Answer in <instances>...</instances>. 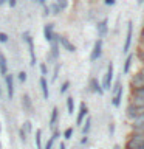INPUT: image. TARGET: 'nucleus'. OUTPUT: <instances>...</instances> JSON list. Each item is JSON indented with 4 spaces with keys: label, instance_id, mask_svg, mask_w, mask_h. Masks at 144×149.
I'll use <instances>...</instances> for the list:
<instances>
[{
    "label": "nucleus",
    "instance_id": "f257e3e1",
    "mask_svg": "<svg viewBox=\"0 0 144 149\" xmlns=\"http://www.w3.org/2000/svg\"><path fill=\"white\" fill-rule=\"evenodd\" d=\"M113 62L109 64V67H107V72L104 74V79H102V90H110L111 88V82H113Z\"/></svg>",
    "mask_w": 144,
    "mask_h": 149
},
{
    "label": "nucleus",
    "instance_id": "f03ea898",
    "mask_svg": "<svg viewBox=\"0 0 144 149\" xmlns=\"http://www.w3.org/2000/svg\"><path fill=\"white\" fill-rule=\"evenodd\" d=\"M132 37H133V22L130 20L127 23V31H125V40H124V45H123V53H129L130 50V45H132Z\"/></svg>",
    "mask_w": 144,
    "mask_h": 149
},
{
    "label": "nucleus",
    "instance_id": "7ed1b4c3",
    "mask_svg": "<svg viewBox=\"0 0 144 149\" xmlns=\"http://www.w3.org/2000/svg\"><path fill=\"white\" fill-rule=\"evenodd\" d=\"M59 36L57 33H54L53 34V40H51V53L48 56V59L50 61H57L59 59Z\"/></svg>",
    "mask_w": 144,
    "mask_h": 149
},
{
    "label": "nucleus",
    "instance_id": "20e7f679",
    "mask_svg": "<svg viewBox=\"0 0 144 149\" xmlns=\"http://www.w3.org/2000/svg\"><path fill=\"white\" fill-rule=\"evenodd\" d=\"M102 39H98L95 42V45H93V50H91V54H90V61L91 62H95V61H98L102 56Z\"/></svg>",
    "mask_w": 144,
    "mask_h": 149
},
{
    "label": "nucleus",
    "instance_id": "39448f33",
    "mask_svg": "<svg viewBox=\"0 0 144 149\" xmlns=\"http://www.w3.org/2000/svg\"><path fill=\"white\" fill-rule=\"evenodd\" d=\"M23 37H25L26 44H28V48H30V56H31V65H36V51H34V40L33 37L28 34V33H23Z\"/></svg>",
    "mask_w": 144,
    "mask_h": 149
},
{
    "label": "nucleus",
    "instance_id": "423d86ee",
    "mask_svg": "<svg viewBox=\"0 0 144 149\" xmlns=\"http://www.w3.org/2000/svg\"><path fill=\"white\" fill-rule=\"evenodd\" d=\"M130 87L132 90H136V88H143L144 87V78L139 73H135L132 78H130Z\"/></svg>",
    "mask_w": 144,
    "mask_h": 149
},
{
    "label": "nucleus",
    "instance_id": "0eeeda50",
    "mask_svg": "<svg viewBox=\"0 0 144 149\" xmlns=\"http://www.w3.org/2000/svg\"><path fill=\"white\" fill-rule=\"evenodd\" d=\"M96 30H98V36H99V39H102V37L107 34V31H109V19H102L101 22H98Z\"/></svg>",
    "mask_w": 144,
    "mask_h": 149
},
{
    "label": "nucleus",
    "instance_id": "6e6552de",
    "mask_svg": "<svg viewBox=\"0 0 144 149\" xmlns=\"http://www.w3.org/2000/svg\"><path fill=\"white\" fill-rule=\"evenodd\" d=\"M141 113H144V110L143 109H138V107H133L132 104H129L127 106V109H125V115H127V118L129 120H135L138 115H141Z\"/></svg>",
    "mask_w": 144,
    "mask_h": 149
},
{
    "label": "nucleus",
    "instance_id": "1a4fd4ad",
    "mask_svg": "<svg viewBox=\"0 0 144 149\" xmlns=\"http://www.w3.org/2000/svg\"><path fill=\"white\" fill-rule=\"evenodd\" d=\"M88 115V107L85 102H81V107H79V112H78V116H76V124L81 126L84 123V118Z\"/></svg>",
    "mask_w": 144,
    "mask_h": 149
},
{
    "label": "nucleus",
    "instance_id": "9d476101",
    "mask_svg": "<svg viewBox=\"0 0 144 149\" xmlns=\"http://www.w3.org/2000/svg\"><path fill=\"white\" fill-rule=\"evenodd\" d=\"M5 84H6V93H8V98H12L14 96V78L12 74H6L5 76Z\"/></svg>",
    "mask_w": 144,
    "mask_h": 149
},
{
    "label": "nucleus",
    "instance_id": "9b49d317",
    "mask_svg": "<svg viewBox=\"0 0 144 149\" xmlns=\"http://www.w3.org/2000/svg\"><path fill=\"white\" fill-rule=\"evenodd\" d=\"M123 93H124L123 86H119V87L113 92V100H111V104H113L115 107H119V106H121V101H123Z\"/></svg>",
    "mask_w": 144,
    "mask_h": 149
},
{
    "label": "nucleus",
    "instance_id": "f8f14e48",
    "mask_svg": "<svg viewBox=\"0 0 144 149\" xmlns=\"http://www.w3.org/2000/svg\"><path fill=\"white\" fill-rule=\"evenodd\" d=\"M59 45H62L67 51H70V53H74V51H76V47H74L71 42H70L68 37H65V36H59Z\"/></svg>",
    "mask_w": 144,
    "mask_h": 149
},
{
    "label": "nucleus",
    "instance_id": "ddd939ff",
    "mask_svg": "<svg viewBox=\"0 0 144 149\" xmlns=\"http://www.w3.org/2000/svg\"><path fill=\"white\" fill-rule=\"evenodd\" d=\"M39 84H40V90H42V95H44L45 100L50 98V90H48V81H46L45 76H40L39 79Z\"/></svg>",
    "mask_w": 144,
    "mask_h": 149
},
{
    "label": "nucleus",
    "instance_id": "4468645a",
    "mask_svg": "<svg viewBox=\"0 0 144 149\" xmlns=\"http://www.w3.org/2000/svg\"><path fill=\"white\" fill-rule=\"evenodd\" d=\"M90 90L98 93V95H104V90H102V86L99 84V81H98L96 78H91L90 79Z\"/></svg>",
    "mask_w": 144,
    "mask_h": 149
},
{
    "label": "nucleus",
    "instance_id": "2eb2a0df",
    "mask_svg": "<svg viewBox=\"0 0 144 149\" xmlns=\"http://www.w3.org/2000/svg\"><path fill=\"white\" fill-rule=\"evenodd\" d=\"M22 102H23V109H25L28 113H33L34 112V107H33V102H31V98L28 93H25V95L22 96Z\"/></svg>",
    "mask_w": 144,
    "mask_h": 149
},
{
    "label": "nucleus",
    "instance_id": "dca6fc26",
    "mask_svg": "<svg viewBox=\"0 0 144 149\" xmlns=\"http://www.w3.org/2000/svg\"><path fill=\"white\" fill-rule=\"evenodd\" d=\"M53 34H54V25L53 23H48V25H45L44 26V36H45V39L51 42L53 40Z\"/></svg>",
    "mask_w": 144,
    "mask_h": 149
},
{
    "label": "nucleus",
    "instance_id": "f3484780",
    "mask_svg": "<svg viewBox=\"0 0 144 149\" xmlns=\"http://www.w3.org/2000/svg\"><path fill=\"white\" fill-rule=\"evenodd\" d=\"M133 107H138V109H143L144 110V98H139V96H132L130 95V102Z\"/></svg>",
    "mask_w": 144,
    "mask_h": 149
},
{
    "label": "nucleus",
    "instance_id": "a211bd4d",
    "mask_svg": "<svg viewBox=\"0 0 144 149\" xmlns=\"http://www.w3.org/2000/svg\"><path fill=\"white\" fill-rule=\"evenodd\" d=\"M57 118H59V109L57 107H53V110H51V116H50V127L54 130V126L57 123Z\"/></svg>",
    "mask_w": 144,
    "mask_h": 149
},
{
    "label": "nucleus",
    "instance_id": "6ab92c4d",
    "mask_svg": "<svg viewBox=\"0 0 144 149\" xmlns=\"http://www.w3.org/2000/svg\"><path fill=\"white\" fill-rule=\"evenodd\" d=\"M0 74L5 78L8 74V64H6V58L0 53Z\"/></svg>",
    "mask_w": 144,
    "mask_h": 149
},
{
    "label": "nucleus",
    "instance_id": "aec40b11",
    "mask_svg": "<svg viewBox=\"0 0 144 149\" xmlns=\"http://www.w3.org/2000/svg\"><path fill=\"white\" fill-rule=\"evenodd\" d=\"M133 58H135V54H127V58H125V61H124V67H123V73H124V74H127V73H129Z\"/></svg>",
    "mask_w": 144,
    "mask_h": 149
},
{
    "label": "nucleus",
    "instance_id": "412c9836",
    "mask_svg": "<svg viewBox=\"0 0 144 149\" xmlns=\"http://www.w3.org/2000/svg\"><path fill=\"white\" fill-rule=\"evenodd\" d=\"M125 149H144V143H138V141L127 140V141H125Z\"/></svg>",
    "mask_w": 144,
    "mask_h": 149
},
{
    "label": "nucleus",
    "instance_id": "4be33fe9",
    "mask_svg": "<svg viewBox=\"0 0 144 149\" xmlns=\"http://www.w3.org/2000/svg\"><path fill=\"white\" fill-rule=\"evenodd\" d=\"M59 135H60L59 130H54V134L51 135V138L48 140V141H46V144H45V148H44V149H53V144H54L56 140L59 138Z\"/></svg>",
    "mask_w": 144,
    "mask_h": 149
},
{
    "label": "nucleus",
    "instance_id": "5701e85b",
    "mask_svg": "<svg viewBox=\"0 0 144 149\" xmlns=\"http://www.w3.org/2000/svg\"><path fill=\"white\" fill-rule=\"evenodd\" d=\"M34 141H36V149H42V130L37 129L34 134Z\"/></svg>",
    "mask_w": 144,
    "mask_h": 149
},
{
    "label": "nucleus",
    "instance_id": "b1692460",
    "mask_svg": "<svg viewBox=\"0 0 144 149\" xmlns=\"http://www.w3.org/2000/svg\"><path fill=\"white\" fill-rule=\"evenodd\" d=\"M90 129H91V118H90V116H87L85 123H84V126H82V135H88Z\"/></svg>",
    "mask_w": 144,
    "mask_h": 149
},
{
    "label": "nucleus",
    "instance_id": "393cba45",
    "mask_svg": "<svg viewBox=\"0 0 144 149\" xmlns=\"http://www.w3.org/2000/svg\"><path fill=\"white\" fill-rule=\"evenodd\" d=\"M127 140H132V141H138V143H144V135L143 134H130Z\"/></svg>",
    "mask_w": 144,
    "mask_h": 149
},
{
    "label": "nucleus",
    "instance_id": "a878e982",
    "mask_svg": "<svg viewBox=\"0 0 144 149\" xmlns=\"http://www.w3.org/2000/svg\"><path fill=\"white\" fill-rule=\"evenodd\" d=\"M67 110H68L70 115L74 113V100H73V96H68L67 98Z\"/></svg>",
    "mask_w": 144,
    "mask_h": 149
},
{
    "label": "nucleus",
    "instance_id": "bb28decb",
    "mask_svg": "<svg viewBox=\"0 0 144 149\" xmlns=\"http://www.w3.org/2000/svg\"><path fill=\"white\" fill-rule=\"evenodd\" d=\"M136 56H138V59L141 61V64H143V67H144V47H143V45H139V44H138V51H136Z\"/></svg>",
    "mask_w": 144,
    "mask_h": 149
},
{
    "label": "nucleus",
    "instance_id": "cd10ccee",
    "mask_svg": "<svg viewBox=\"0 0 144 149\" xmlns=\"http://www.w3.org/2000/svg\"><path fill=\"white\" fill-rule=\"evenodd\" d=\"M141 124H144V113L138 115L136 118L132 121V124H130V126H141Z\"/></svg>",
    "mask_w": 144,
    "mask_h": 149
},
{
    "label": "nucleus",
    "instance_id": "c85d7f7f",
    "mask_svg": "<svg viewBox=\"0 0 144 149\" xmlns=\"http://www.w3.org/2000/svg\"><path fill=\"white\" fill-rule=\"evenodd\" d=\"M22 129L25 130V134H26V135H30V134H31V130H33L31 121H25V123H23V127H22Z\"/></svg>",
    "mask_w": 144,
    "mask_h": 149
},
{
    "label": "nucleus",
    "instance_id": "c756f323",
    "mask_svg": "<svg viewBox=\"0 0 144 149\" xmlns=\"http://www.w3.org/2000/svg\"><path fill=\"white\" fill-rule=\"evenodd\" d=\"M132 132L133 134H143L144 135V124H141V126H132Z\"/></svg>",
    "mask_w": 144,
    "mask_h": 149
},
{
    "label": "nucleus",
    "instance_id": "7c9ffc66",
    "mask_svg": "<svg viewBox=\"0 0 144 149\" xmlns=\"http://www.w3.org/2000/svg\"><path fill=\"white\" fill-rule=\"evenodd\" d=\"M132 96H139V98H144V87L143 88H136V90H132L130 93Z\"/></svg>",
    "mask_w": 144,
    "mask_h": 149
},
{
    "label": "nucleus",
    "instance_id": "2f4dec72",
    "mask_svg": "<svg viewBox=\"0 0 144 149\" xmlns=\"http://www.w3.org/2000/svg\"><path fill=\"white\" fill-rule=\"evenodd\" d=\"M71 137H73V127H67V129H65V132H64V138L70 140Z\"/></svg>",
    "mask_w": 144,
    "mask_h": 149
},
{
    "label": "nucleus",
    "instance_id": "473e14b6",
    "mask_svg": "<svg viewBox=\"0 0 144 149\" xmlns=\"http://www.w3.org/2000/svg\"><path fill=\"white\" fill-rule=\"evenodd\" d=\"M70 88V81H64L62 86H60V93H65Z\"/></svg>",
    "mask_w": 144,
    "mask_h": 149
},
{
    "label": "nucleus",
    "instance_id": "72a5a7b5",
    "mask_svg": "<svg viewBox=\"0 0 144 149\" xmlns=\"http://www.w3.org/2000/svg\"><path fill=\"white\" fill-rule=\"evenodd\" d=\"M50 9L53 11V14H59L60 11H62V9L59 8V5H57V3H53V5H51V8H50Z\"/></svg>",
    "mask_w": 144,
    "mask_h": 149
},
{
    "label": "nucleus",
    "instance_id": "f704fd0d",
    "mask_svg": "<svg viewBox=\"0 0 144 149\" xmlns=\"http://www.w3.org/2000/svg\"><path fill=\"white\" fill-rule=\"evenodd\" d=\"M39 68H40V73H42V76H45V74L48 73V67H46V64H45V62H42Z\"/></svg>",
    "mask_w": 144,
    "mask_h": 149
},
{
    "label": "nucleus",
    "instance_id": "c9c22d12",
    "mask_svg": "<svg viewBox=\"0 0 144 149\" xmlns=\"http://www.w3.org/2000/svg\"><path fill=\"white\" fill-rule=\"evenodd\" d=\"M59 70H60V65L59 64H56V68H54V73H53V78H51V79H53V82L56 81V79H57V76H59Z\"/></svg>",
    "mask_w": 144,
    "mask_h": 149
},
{
    "label": "nucleus",
    "instance_id": "e433bc0d",
    "mask_svg": "<svg viewBox=\"0 0 144 149\" xmlns=\"http://www.w3.org/2000/svg\"><path fill=\"white\" fill-rule=\"evenodd\" d=\"M56 3L59 5L60 9H65V8H67V5H68V0H57Z\"/></svg>",
    "mask_w": 144,
    "mask_h": 149
},
{
    "label": "nucleus",
    "instance_id": "4c0bfd02",
    "mask_svg": "<svg viewBox=\"0 0 144 149\" xmlns=\"http://www.w3.org/2000/svg\"><path fill=\"white\" fill-rule=\"evenodd\" d=\"M17 79H19L20 82H25V81H26V73H25V72H20V73L17 74Z\"/></svg>",
    "mask_w": 144,
    "mask_h": 149
},
{
    "label": "nucleus",
    "instance_id": "58836bf2",
    "mask_svg": "<svg viewBox=\"0 0 144 149\" xmlns=\"http://www.w3.org/2000/svg\"><path fill=\"white\" fill-rule=\"evenodd\" d=\"M19 135H20V140H22V143H25V141H26V134H25V130H23L22 127L19 129Z\"/></svg>",
    "mask_w": 144,
    "mask_h": 149
},
{
    "label": "nucleus",
    "instance_id": "ea45409f",
    "mask_svg": "<svg viewBox=\"0 0 144 149\" xmlns=\"http://www.w3.org/2000/svg\"><path fill=\"white\" fill-rule=\"evenodd\" d=\"M0 42H2V44H6L8 42V34L6 33H0Z\"/></svg>",
    "mask_w": 144,
    "mask_h": 149
},
{
    "label": "nucleus",
    "instance_id": "a19ab883",
    "mask_svg": "<svg viewBox=\"0 0 144 149\" xmlns=\"http://www.w3.org/2000/svg\"><path fill=\"white\" fill-rule=\"evenodd\" d=\"M109 134H110V137H113V134H115V124L113 123L109 124Z\"/></svg>",
    "mask_w": 144,
    "mask_h": 149
},
{
    "label": "nucleus",
    "instance_id": "79ce46f5",
    "mask_svg": "<svg viewBox=\"0 0 144 149\" xmlns=\"http://www.w3.org/2000/svg\"><path fill=\"white\" fill-rule=\"evenodd\" d=\"M139 45L144 47V26H143V30H141V34H139Z\"/></svg>",
    "mask_w": 144,
    "mask_h": 149
},
{
    "label": "nucleus",
    "instance_id": "37998d69",
    "mask_svg": "<svg viewBox=\"0 0 144 149\" xmlns=\"http://www.w3.org/2000/svg\"><path fill=\"white\" fill-rule=\"evenodd\" d=\"M104 3L107 5V6H113V5L116 3V0H104Z\"/></svg>",
    "mask_w": 144,
    "mask_h": 149
},
{
    "label": "nucleus",
    "instance_id": "c03bdc74",
    "mask_svg": "<svg viewBox=\"0 0 144 149\" xmlns=\"http://www.w3.org/2000/svg\"><path fill=\"white\" fill-rule=\"evenodd\" d=\"M87 141H88V137H87V135H82V138H81V144H87Z\"/></svg>",
    "mask_w": 144,
    "mask_h": 149
},
{
    "label": "nucleus",
    "instance_id": "a18cd8bd",
    "mask_svg": "<svg viewBox=\"0 0 144 149\" xmlns=\"http://www.w3.org/2000/svg\"><path fill=\"white\" fill-rule=\"evenodd\" d=\"M8 3H9V6H11V8H14V6H16V0H8Z\"/></svg>",
    "mask_w": 144,
    "mask_h": 149
},
{
    "label": "nucleus",
    "instance_id": "49530a36",
    "mask_svg": "<svg viewBox=\"0 0 144 149\" xmlns=\"http://www.w3.org/2000/svg\"><path fill=\"white\" fill-rule=\"evenodd\" d=\"M59 149H67V148H65V143H60L59 144Z\"/></svg>",
    "mask_w": 144,
    "mask_h": 149
},
{
    "label": "nucleus",
    "instance_id": "de8ad7c7",
    "mask_svg": "<svg viewBox=\"0 0 144 149\" xmlns=\"http://www.w3.org/2000/svg\"><path fill=\"white\" fill-rule=\"evenodd\" d=\"M138 73H139V74H141V76H143V78H144V67H143L141 70H139V72H138Z\"/></svg>",
    "mask_w": 144,
    "mask_h": 149
},
{
    "label": "nucleus",
    "instance_id": "09e8293b",
    "mask_svg": "<svg viewBox=\"0 0 144 149\" xmlns=\"http://www.w3.org/2000/svg\"><path fill=\"white\" fill-rule=\"evenodd\" d=\"M8 0H0V5H3V3H6Z\"/></svg>",
    "mask_w": 144,
    "mask_h": 149
},
{
    "label": "nucleus",
    "instance_id": "8fccbe9b",
    "mask_svg": "<svg viewBox=\"0 0 144 149\" xmlns=\"http://www.w3.org/2000/svg\"><path fill=\"white\" fill-rule=\"evenodd\" d=\"M37 2H39V3H45V0H37Z\"/></svg>",
    "mask_w": 144,
    "mask_h": 149
},
{
    "label": "nucleus",
    "instance_id": "3c124183",
    "mask_svg": "<svg viewBox=\"0 0 144 149\" xmlns=\"http://www.w3.org/2000/svg\"><path fill=\"white\" fill-rule=\"evenodd\" d=\"M144 2V0H138V3H143Z\"/></svg>",
    "mask_w": 144,
    "mask_h": 149
},
{
    "label": "nucleus",
    "instance_id": "603ef678",
    "mask_svg": "<svg viewBox=\"0 0 144 149\" xmlns=\"http://www.w3.org/2000/svg\"><path fill=\"white\" fill-rule=\"evenodd\" d=\"M0 96H2V90H0Z\"/></svg>",
    "mask_w": 144,
    "mask_h": 149
},
{
    "label": "nucleus",
    "instance_id": "864d4df0",
    "mask_svg": "<svg viewBox=\"0 0 144 149\" xmlns=\"http://www.w3.org/2000/svg\"><path fill=\"white\" fill-rule=\"evenodd\" d=\"M91 2H95V0H91Z\"/></svg>",
    "mask_w": 144,
    "mask_h": 149
}]
</instances>
